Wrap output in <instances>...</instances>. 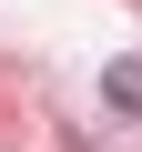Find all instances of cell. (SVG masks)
Listing matches in <instances>:
<instances>
[{
  "label": "cell",
  "instance_id": "obj_1",
  "mask_svg": "<svg viewBox=\"0 0 142 152\" xmlns=\"http://www.w3.org/2000/svg\"><path fill=\"white\" fill-rule=\"evenodd\" d=\"M102 112L142 122V61H112V71H102Z\"/></svg>",
  "mask_w": 142,
  "mask_h": 152
}]
</instances>
